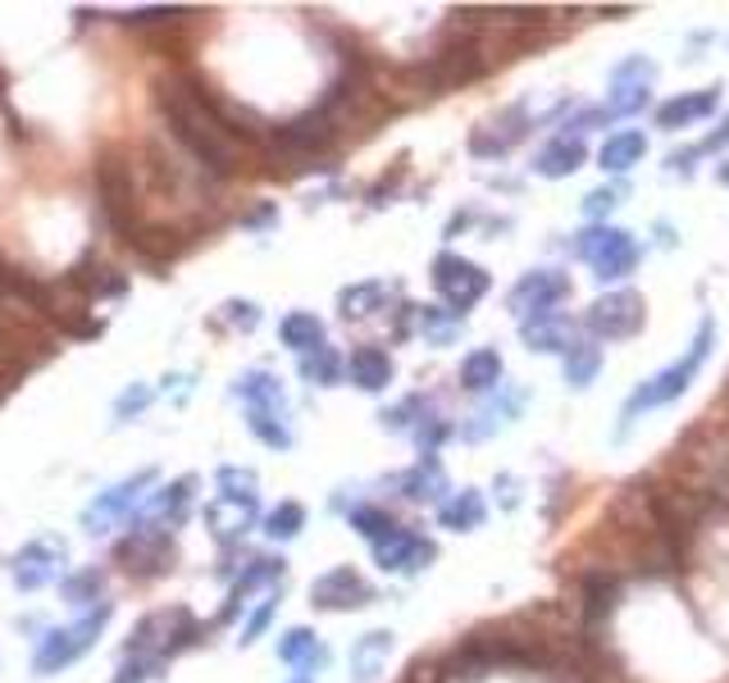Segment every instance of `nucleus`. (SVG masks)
I'll return each instance as SVG.
<instances>
[{
  "instance_id": "obj_33",
  "label": "nucleus",
  "mask_w": 729,
  "mask_h": 683,
  "mask_svg": "<svg viewBox=\"0 0 729 683\" xmlns=\"http://www.w3.org/2000/svg\"><path fill=\"white\" fill-rule=\"evenodd\" d=\"M351 524L356 529L370 538V542H383L392 529H397V524H392V515L388 511H379V506H360V511H351Z\"/></svg>"
},
{
  "instance_id": "obj_3",
  "label": "nucleus",
  "mask_w": 729,
  "mask_h": 683,
  "mask_svg": "<svg viewBox=\"0 0 729 683\" xmlns=\"http://www.w3.org/2000/svg\"><path fill=\"white\" fill-rule=\"evenodd\" d=\"M105 619H110V611L97 606V611H87L74 629H51L37 642V651H33V674L46 679L55 670H65L69 661H78L82 651H91V647H97V638H101V629H105Z\"/></svg>"
},
{
  "instance_id": "obj_25",
  "label": "nucleus",
  "mask_w": 729,
  "mask_h": 683,
  "mask_svg": "<svg viewBox=\"0 0 729 683\" xmlns=\"http://www.w3.org/2000/svg\"><path fill=\"white\" fill-rule=\"evenodd\" d=\"M343 356L333 351V347H319V351H311V356H301V379L306 383H319V388H333L343 379Z\"/></svg>"
},
{
  "instance_id": "obj_22",
  "label": "nucleus",
  "mask_w": 729,
  "mask_h": 683,
  "mask_svg": "<svg viewBox=\"0 0 729 683\" xmlns=\"http://www.w3.org/2000/svg\"><path fill=\"white\" fill-rule=\"evenodd\" d=\"M388 651H392V634H365V638L356 642V651H351V674H356V683H370V679L383 670Z\"/></svg>"
},
{
  "instance_id": "obj_39",
  "label": "nucleus",
  "mask_w": 729,
  "mask_h": 683,
  "mask_svg": "<svg viewBox=\"0 0 729 683\" xmlns=\"http://www.w3.org/2000/svg\"><path fill=\"white\" fill-rule=\"evenodd\" d=\"M584 205H588V214H606V210L616 205V188H606V192H593V197H588Z\"/></svg>"
},
{
  "instance_id": "obj_4",
  "label": "nucleus",
  "mask_w": 729,
  "mask_h": 683,
  "mask_svg": "<svg viewBox=\"0 0 729 683\" xmlns=\"http://www.w3.org/2000/svg\"><path fill=\"white\" fill-rule=\"evenodd\" d=\"M574 256L588 260L602 283H620V278H629L638 265V246L620 228H584L574 237Z\"/></svg>"
},
{
  "instance_id": "obj_27",
  "label": "nucleus",
  "mask_w": 729,
  "mask_h": 683,
  "mask_svg": "<svg viewBox=\"0 0 729 683\" xmlns=\"http://www.w3.org/2000/svg\"><path fill=\"white\" fill-rule=\"evenodd\" d=\"M388 301V288L383 283H356V288H347L343 296H338V305H343V315L347 320H365V315H374V310Z\"/></svg>"
},
{
  "instance_id": "obj_15",
  "label": "nucleus",
  "mask_w": 729,
  "mask_h": 683,
  "mask_svg": "<svg viewBox=\"0 0 729 683\" xmlns=\"http://www.w3.org/2000/svg\"><path fill=\"white\" fill-rule=\"evenodd\" d=\"M347 374L365 392H383L392 383V356L379 351V347H356L351 360H347Z\"/></svg>"
},
{
  "instance_id": "obj_16",
  "label": "nucleus",
  "mask_w": 729,
  "mask_h": 683,
  "mask_svg": "<svg viewBox=\"0 0 729 683\" xmlns=\"http://www.w3.org/2000/svg\"><path fill=\"white\" fill-rule=\"evenodd\" d=\"M233 396L247 401V411H283V383L269 369H251L233 383Z\"/></svg>"
},
{
  "instance_id": "obj_5",
  "label": "nucleus",
  "mask_w": 729,
  "mask_h": 683,
  "mask_svg": "<svg viewBox=\"0 0 729 683\" xmlns=\"http://www.w3.org/2000/svg\"><path fill=\"white\" fill-rule=\"evenodd\" d=\"M434 288L447 296V305H456V315H461V310H470L483 292H489V273H483L474 260L438 256L434 260Z\"/></svg>"
},
{
  "instance_id": "obj_9",
  "label": "nucleus",
  "mask_w": 729,
  "mask_h": 683,
  "mask_svg": "<svg viewBox=\"0 0 729 683\" xmlns=\"http://www.w3.org/2000/svg\"><path fill=\"white\" fill-rule=\"evenodd\" d=\"M311 602L324 606V611H356V606H370L374 602V587L365 583L351 566H338V570H328L324 579H315Z\"/></svg>"
},
{
  "instance_id": "obj_41",
  "label": "nucleus",
  "mask_w": 729,
  "mask_h": 683,
  "mask_svg": "<svg viewBox=\"0 0 729 683\" xmlns=\"http://www.w3.org/2000/svg\"><path fill=\"white\" fill-rule=\"evenodd\" d=\"M720 182H729V165H725V169H720Z\"/></svg>"
},
{
  "instance_id": "obj_10",
  "label": "nucleus",
  "mask_w": 729,
  "mask_h": 683,
  "mask_svg": "<svg viewBox=\"0 0 729 683\" xmlns=\"http://www.w3.org/2000/svg\"><path fill=\"white\" fill-rule=\"evenodd\" d=\"M374 561L392 574H415L434 561V542L411 529H392L383 542H374Z\"/></svg>"
},
{
  "instance_id": "obj_8",
  "label": "nucleus",
  "mask_w": 729,
  "mask_h": 683,
  "mask_svg": "<svg viewBox=\"0 0 729 683\" xmlns=\"http://www.w3.org/2000/svg\"><path fill=\"white\" fill-rule=\"evenodd\" d=\"M565 292H570V278H565V273H557V269H534V273H525L520 283L511 288V310H515L520 320H529V315H542V310H552Z\"/></svg>"
},
{
  "instance_id": "obj_13",
  "label": "nucleus",
  "mask_w": 729,
  "mask_h": 683,
  "mask_svg": "<svg viewBox=\"0 0 729 683\" xmlns=\"http://www.w3.org/2000/svg\"><path fill=\"white\" fill-rule=\"evenodd\" d=\"M648 155V137L638 133V128H620V133H612L602 142V150H597V165L606 169V173H629L638 160Z\"/></svg>"
},
{
  "instance_id": "obj_20",
  "label": "nucleus",
  "mask_w": 729,
  "mask_h": 683,
  "mask_svg": "<svg viewBox=\"0 0 729 683\" xmlns=\"http://www.w3.org/2000/svg\"><path fill=\"white\" fill-rule=\"evenodd\" d=\"M279 657H283L288 665H296V674H315V670L324 665V647H319V638H315L311 629H292V634L279 642Z\"/></svg>"
},
{
  "instance_id": "obj_36",
  "label": "nucleus",
  "mask_w": 729,
  "mask_h": 683,
  "mask_svg": "<svg viewBox=\"0 0 729 683\" xmlns=\"http://www.w3.org/2000/svg\"><path fill=\"white\" fill-rule=\"evenodd\" d=\"M150 674H160V665H156V661H146V657H128L124 665H119L114 683H146Z\"/></svg>"
},
{
  "instance_id": "obj_31",
  "label": "nucleus",
  "mask_w": 729,
  "mask_h": 683,
  "mask_svg": "<svg viewBox=\"0 0 729 683\" xmlns=\"http://www.w3.org/2000/svg\"><path fill=\"white\" fill-rule=\"evenodd\" d=\"M419 315V333H429V342H438V347H447V342L461 333V315H447V310H434V305H424V310H415Z\"/></svg>"
},
{
  "instance_id": "obj_29",
  "label": "nucleus",
  "mask_w": 729,
  "mask_h": 683,
  "mask_svg": "<svg viewBox=\"0 0 729 683\" xmlns=\"http://www.w3.org/2000/svg\"><path fill=\"white\" fill-rule=\"evenodd\" d=\"M247 419H251V433H256L265 447L283 451V447L292 443V433H288V424H283V411H247Z\"/></svg>"
},
{
  "instance_id": "obj_7",
  "label": "nucleus",
  "mask_w": 729,
  "mask_h": 683,
  "mask_svg": "<svg viewBox=\"0 0 729 683\" xmlns=\"http://www.w3.org/2000/svg\"><path fill=\"white\" fill-rule=\"evenodd\" d=\"M59 566H65V542L59 538H37V542H27L19 556H14V583L23 587V593H37V587L55 583L59 579Z\"/></svg>"
},
{
  "instance_id": "obj_28",
  "label": "nucleus",
  "mask_w": 729,
  "mask_h": 683,
  "mask_svg": "<svg viewBox=\"0 0 729 683\" xmlns=\"http://www.w3.org/2000/svg\"><path fill=\"white\" fill-rule=\"evenodd\" d=\"M220 496L242 511H256V474L251 470H220Z\"/></svg>"
},
{
  "instance_id": "obj_30",
  "label": "nucleus",
  "mask_w": 729,
  "mask_h": 683,
  "mask_svg": "<svg viewBox=\"0 0 729 683\" xmlns=\"http://www.w3.org/2000/svg\"><path fill=\"white\" fill-rule=\"evenodd\" d=\"M101 587H105V574L101 570H82V574H74V579H65V602L69 606H91L97 611V602H101Z\"/></svg>"
},
{
  "instance_id": "obj_40",
  "label": "nucleus",
  "mask_w": 729,
  "mask_h": 683,
  "mask_svg": "<svg viewBox=\"0 0 729 683\" xmlns=\"http://www.w3.org/2000/svg\"><path fill=\"white\" fill-rule=\"evenodd\" d=\"M720 146H729V119L720 123V133H711V137H707V150H720Z\"/></svg>"
},
{
  "instance_id": "obj_35",
  "label": "nucleus",
  "mask_w": 729,
  "mask_h": 683,
  "mask_svg": "<svg viewBox=\"0 0 729 683\" xmlns=\"http://www.w3.org/2000/svg\"><path fill=\"white\" fill-rule=\"evenodd\" d=\"M150 401H156V388H150V383H133L124 396L114 401V419H133L137 411H146V406H150Z\"/></svg>"
},
{
  "instance_id": "obj_2",
  "label": "nucleus",
  "mask_w": 729,
  "mask_h": 683,
  "mask_svg": "<svg viewBox=\"0 0 729 683\" xmlns=\"http://www.w3.org/2000/svg\"><path fill=\"white\" fill-rule=\"evenodd\" d=\"M711 337H716V324H711V320H703V328H697V337L688 342V351H684L675 365L657 369L652 379H643V383H638V388L629 392V401H625V424H633L643 411H657V406H665V401L684 396V392H688V383H693V374H697V369H703V360H707Z\"/></svg>"
},
{
  "instance_id": "obj_21",
  "label": "nucleus",
  "mask_w": 729,
  "mask_h": 683,
  "mask_svg": "<svg viewBox=\"0 0 729 683\" xmlns=\"http://www.w3.org/2000/svg\"><path fill=\"white\" fill-rule=\"evenodd\" d=\"M461 383H466L470 392H489V388H497V383H502V356H497L493 347L470 351L466 365H461Z\"/></svg>"
},
{
  "instance_id": "obj_24",
  "label": "nucleus",
  "mask_w": 729,
  "mask_h": 683,
  "mask_svg": "<svg viewBox=\"0 0 729 683\" xmlns=\"http://www.w3.org/2000/svg\"><path fill=\"white\" fill-rule=\"evenodd\" d=\"M279 574H283V561H273V556H265V561H251V570L237 579V587H233V597H228V606H224L220 619H233V615L242 611V597L256 593V587H265V583H273Z\"/></svg>"
},
{
  "instance_id": "obj_19",
  "label": "nucleus",
  "mask_w": 729,
  "mask_h": 683,
  "mask_svg": "<svg viewBox=\"0 0 729 683\" xmlns=\"http://www.w3.org/2000/svg\"><path fill=\"white\" fill-rule=\"evenodd\" d=\"M438 519H442V529H451V534H470V529H479V524H483V496H479L474 488L456 492L451 502H442Z\"/></svg>"
},
{
  "instance_id": "obj_6",
  "label": "nucleus",
  "mask_w": 729,
  "mask_h": 683,
  "mask_svg": "<svg viewBox=\"0 0 729 683\" xmlns=\"http://www.w3.org/2000/svg\"><path fill=\"white\" fill-rule=\"evenodd\" d=\"M588 328L606 342H625L643 328V301L633 292H606L602 301H593L588 310Z\"/></svg>"
},
{
  "instance_id": "obj_18",
  "label": "nucleus",
  "mask_w": 729,
  "mask_h": 683,
  "mask_svg": "<svg viewBox=\"0 0 729 683\" xmlns=\"http://www.w3.org/2000/svg\"><path fill=\"white\" fill-rule=\"evenodd\" d=\"M279 337H283V347H292L296 356H311L324 347V324L315 315H306V310H292V315L279 324Z\"/></svg>"
},
{
  "instance_id": "obj_38",
  "label": "nucleus",
  "mask_w": 729,
  "mask_h": 683,
  "mask_svg": "<svg viewBox=\"0 0 729 683\" xmlns=\"http://www.w3.org/2000/svg\"><path fill=\"white\" fill-rule=\"evenodd\" d=\"M273 606H279V602L269 597V602H265V606H260V611L251 615V625H247V634H242V642H256V638H260V629H265L269 619H273Z\"/></svg>"
},
{
  "instance_id": "obj_32",
  "label": "nucleus",
  "mask_w": 729,
  "mask_h": 683,
  "mask_svg": "<svg viewBox=\"0 0 729 683\" xmlns=\"http://www.w3.org/2000/svg\"><path fill=\"white\" fill-rule=\"evenodd\" d=\"M301 524H306V511H301L296 502H283V506H273V511L265 515V534H269V538H296Z\"/></svg>"
},
{
  "instance_id": "obj_1",
  "label": "nucleus",
  "mask_w": 729,
  "mask_h": 683,
  "mask_svg": "<svg viewBox=\"0 0 729 683\" xmlns=\"http://www.w3.org/2000/svg\"><path fill=\"white\" fill-rule=\"evenodd\" d=\"M160 114L173 128V137L188 146L205 169L228 173L233 169V123L220 114V105L205 97L192 78H169L160 82Z\"/></svg>"
},
{
  "instance_id": "obj_11",
  "label": "nucleus",
  "mask_w": 729,
  "mask_h": 683,
  "mask_svg": "<svg viewBox=\"0 0 729 683\" xmlns=\"http://www.w3.org/2000/svg\"><path fill=\"white\" fill-rule=\"evenodd\" d=\"M150 479H156V474H133L128 483H119V488L101 492V496H97V502H91V506H87L82 524H87V529H91V534H105V529H110V524H114L119 515H128V511H133V502H137V496H142V488H146Z\"/></svg>"
},
{
  "instance_id": "obj_17",
  "label": "nucleus",
  "mask_w": 729,
  "mask_h": 683,
  "mask_svg": "<svg viewBox=\"0 0 729 683\" xmlns=\"http://www.w3.org/2000/svg\"><path fill=\"white\" fill-rule=\"evenodd\" d=\"M584 165V142L580 137H557V142H547L542 150H538V160H534V169L542 173V178H565V173H574Z\"/></svg>"
},
{
  "instance_id": "obj_12",
  "label": "nucleus",
  "mask_w": 729,
  "mask_h": 683,
  "mask_svg": "<svg viewBox=\"0 0 729 683\" xmlns=\"http://www.w3.org/2000/svg\"><path fill=\"white\" fill-rule=\"evenodd\" d=\"M716 105H720V87H707V91H684V97H675V101H665L661 110H657V123L661 128H693V123H703L707 114H716Z\"/></svg>"
},
{
  "instance_id": "obj_23",
  "label": "nucleus",
  "mask_w": 729,
  "mask_h": 683,
  "mask_svg": "<svg viewBox=\"0 0 729 683\" xmlns=\"http://www.w3.org/2000/svg\"><path fill=\"white\" fill-rule=\"evenodd\" d=\"M397 483H402V496H411V502H438V496L447 492V479H442V470H438L434 456H424L419 470L402 474Z\"/></svg>"
},
{
  "instance_id": "obj_37",
  "label": "nucleus",
  "mask_w": 729,
  "mask_h": 683,
  "mask_svg": "<svg viewBox=\"0 0 729 683\" xmlns=\"http://www.w3.org/2000/svg\"><path fill=\"white\" fill-rule=\"evenodd\" d=\"M224 320L237 324V328H256V324H260V310H256L251 301H228V305H224Z\"/></svg>"
},
{
  "instance_id": "obj_26",
  "label": "nucleus",
  "mask_w": 729,
  "mask_h": 683,
  "mask_svg": "<svg viewBox=\"0 0 729 683\" xmlns=\"http://www.w3.org/2000/svg\"><path fill=\"white\" fill-rule=\"evenodd\" d=\"M597 365H602V351L593 347V342H574V347L565 351V383L588 388L597 379Z\"/></svg>"
},
{
  "instance_id": "obj_34",
  "label": "nucleus",
  "mask_w": 729,
  "mask_h": 683,
  "mask_svg": "<svg viewBox=\"0 0 729 683\" xmlns=\"http://www.w3.org/2000/svg\"><path fill=\"white\" fill-rule=\"evenodd\" d=\"M584 611H588V619L597 625L602 615H612V606H616V583L612 579H588V593H584Z\"/></svg>"
},
{
  "instance_id": "obj_14",
  "label": "nucleus",
  "mask_w": 729,
  "mask_h": 683,
  "mask_svg": "<svg viewBox=\"0 0 729 683\" xmlns=\"http://www.w3.org/2000/svg\"><path fill=\"white\" fill-rule=\"evenodd\" d=\"M570 320L557 315V310H542V315H529L525 320V342H529V351H570L574 342H570Z\"/></svg>"
}]
</instances>
